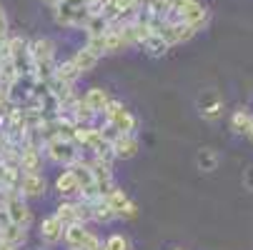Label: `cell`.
<instances>
[{
    "label": "cell",
    "instance_id": "cell-2",
    "mask_svg": "<svg viewBox=\"0 0 253 250\" xmlns=\"http://www.w3.org/2000/svg\"><path fill=\"white\" fill-rule=\"evenodd\" d=\"M45 155L48 160L58 163V165H73L81 155H78V143L70 140V138H63V135H50L45 140Z\"/></svg>",
    "mask_w": 253,
    "mask_h": 250
},
{
    "label": "cell",
    "instance_id": "cell-21",
    "mask_svg": "<svg viewBox=\"0 0 253 250\" xmlns=\"http://www.w3.org/2000/svg\"><path fill=\"white\" fill-rule=\"evenodd\" d=\"M108 123H113V128H116L118 133H133V130H135V118H133L126 108H121L113 118H108Z\"/></svg>",
    "mask_w": 253,
    "mask_h": 250
},
{
    "label": "cell",
    "instance_id": "cell-17",
    "mask_svg": "<svg viewBox=\"0 0 253 250\" xmlns=\"http://www.w3.org/2000/svg\"><path fill=\"white\" fill-rule=\"evenodd\" d=\"M218 163H221L218 153L211 150V148H201V150L196 153V165H198V170H203V173H213L215 168H218Z\"/></svg>",
    "mask_w": 253,
    "mask_h": 250
},
{
    "label": "cell",
    "instance_id": "cell-22",
    "mask_svg": "<svg viewBox=\"0 0 253 250\" xmlns=\"http://www.w3.org/2000/svg\"><path fill=\"white\" fill-rule=\"evenodd\" d=\"M0 238H3V240H10V243H15V245H23V243L28 240V233H25L23 225L10 223V225H5L3 230H0Z\"/></svg>",
    "mask_w": 253,
    "mask_h": 250
},
{
    "label": "cell",
    "instance_id": "cell-15",
    "mask_svg": "<svg viewBox=\"0 0 253 250\" xmlns=\"http://www.w3.org/2000/svg\"><path fill=\"white\" fill-rule=\"evenodd\" d=\"M90 235V230H85V225L83 223H73V225H68L65 228V243L70 245V248H73V250H78L83 243H85V238Z\"/></svg>",
    "mask_w": 253,
    "mask_h": 250
},
{
    "label": "cell",
    "instance_id": "cell-30",
    "mask_svg": "<svg viewBox=\"0 0 253 250\" xmlns=\"http://www.w3.org/2000/svg\"><path fill=\"white\" fill-rule=\"evenodd\" d=\"M20 245H15V243H10V240H3L0 238V250H18Z\"/></svg>",
    "mask_w": 253,
    "mask_h": 250
},
{
    "label": "cell",
    "instance_id": "cell-13",
    "mask_svg": "<svg viewBox=\"0 0 253 250\" xmlns=\"http://www.w3.org/2000/svg\"><path fill=\"white\" fill-rule=\"evenodd\" d=\"M118 218V213L111 208V203H108L105 198H98V200H93V220L95 223H103V225H108V223H113Z\"/></svg>",
    "mask_w": 253,
    "mask_h": 250
},
{
    "label": "cell",
    "instance_id": "cell-8",
    "mask_svg": "<svg viewBox=\"0 0 253 250\" xmlns=\"http://www.w3.org/2000/svg\"><path fill=\"white\" fill-rule=\"evenodd\" d=\"M55 190L63 195V198H73V195H81V183L73 173V168L63 170L58 178H55Z\"/></svg>",
    "mask_w": 253,
    "mask_h": 250
},
{
    "label": "cell",
    "instance_id": "cell-11",
    "mask_svg": "<svg viewBox=\"0 0 253 250\" xmlns=\"http://www.w3.org/2000/svg\"><path fill=\"white\" fill-rule=\"evenodd\" d=\"M201 115L206 120H218L223 115V103L218 95H213V93H206V100L201 98Z\"/></svg>",
    "mask_w": 253,
    "mask_h": 250
},
{
    "label": "cell",
    "instance_id": "cell-26",
    "mask_svg": "<svg viewBox=\"0 0 253 250\" xmlns=\"http://www.w3.org/2000/svg\"><path fill=\"white\" fill-rule=\"evenodd\" d=\"M100 248H103V243H100V238L90 233V235L85 238V243H83V245H81L78 250H100Z\"/></svg>",
    "mask_w": 253,
    "mask_h": 250
},
{
    "label": "cell",
    "instance_id": "cell-28",
    "mask_svg": "<svg viewBox=\"0 0 253 250\" xmlns=\"http://www.w3.org/2000/svg\"><path fill=\"white\" fill-rule=\"evenodd\" d=\"M135 215H138V205H135L133 200H128V203H126V208L121 210V218H128V220H133Z\"/></svg>",
    "mask_w": 253,
    "mask_h": 250
},
{
    "label": "cell",
    "instance_id": "cell-10",
    "mask_svg": "<svg viewBox=\"0 0 253 250\" xmlns=\"http://www.w3.org/2000/svg\"><path fill=\"white\" fill-rule=\"evenodd\" d=\"M95 115H98V113L85 103V98H76L73 105H70V118H73L78 125H90Z\"/></svg>",
    "mask_w": 253,
    "mask_h": 250
},
{
    "label": "cell",
    "instance_id": "cell-31",
    "mask_svg": "<svg viewBox=\"0 0 253 250\" xmlns=\"http://www.w3.org/2000/svg\"><path fill=\"white\" fill-rule=\"evenodd\" d=\"M246 135H248V140H251V143H253V123H251V128H248V130H246Z\"/></svg>",
    "mask_w": 253,
    "mask_h": 250
},
{
    "label": "cell",
    "instance_id": "cell-33",
    "mask_svg": "<svg viewBox=\"0 0 253 250\" xmlns=\"http://www.w3.org/2000/svg\"><path fill=\"white\" fill-rule=\"evenodd\" d=\"M173 250H186V248H173Z\"/></svg>",
    "mask_w": 253,
    "mask_h": 250
},
{
    "label": "cell",
    "instance_id": "cell-19",
    "mask_svg": "<svg viewBox=\"0 0 253 250\" xmlns=\"http://www.w3.org/2000/svg\"><path fill=\"white\" fill-rule=\"evenodd\" d=\"M83 98H85V103L90 105V108H93L98 115L103 113L105 105L111 103V95H108V90H103V88H90V90H88Z\"/></svg>",
    "mask_w": 253,
    "mask_h": 250
},
{
    "label": "cell",
    "instance_id": "cell-25",
    "mask_svg": "<svg viewBox=\"0 0 253 250\" xmlns=\"http://www.w3.org/2000/svg\"><path fill=\"white\" fill-rule=\"evenodd\" d=\"M105 248H108V250H130V243H128V238H126V235L113 233L111 238L105 240Z\"/></svg>",
    "mask_w": 253,
    "mask_h": 250
},
{
    "label": "cell",
    "instance_id": "cell-12",
    "mask_svg": "<svg viewBox=\"0 0 253 250\" xmlns=\"http://www.w3.org/2000/svg\"><path fill=\"white\" fill-rule=\"evenodd\" d=\"M81 75H83V73L78 70V65L73 63V58H70V60H63V63L55 65V75H53V80H60V83H70V85H73Z\"/></svg>",
    "mask_w": 253,
    "mask_h": 250
},
{
    "label": "cell",
    "instance_id": "cell-23",
    "mask_svg": "<svg viewBox=\"0 0 253 250\" xmlns=\"http://www.w3.org/2000/svg\"><path fill=\"white\" fill-rule=\"evenodd\" d=\"M251 123H253L251 113H248L246 108H241V110H236V113H233V118H231V130L241 135V133H246V130L251 128Z\"/></svg>",
    "mask_w": 253,
    "mask_h": 250
},
{
    "label": "cell",
    "instance_id": "cell-34",
    "mask_svg": "<svg viewBox=\"0 0 253 250\" xmlns=\"http://www.w3.org/2000/svg\"><path fill=\"white\" fill-rule=\"evenodd\" d=\"M100 250H108V248H105V245H103V248H100Z\"/></svg>",
    "mask_w": 253,
    "mask_h": 250
},
{
    "label": "cell",
    "instance_id": "cell-3",
    "mask_svg": "<svg viewBox=\"0 0 253 250\" xmlns=\"http://www.w3.org/2000/svg\"><path fill=\"white\" fill-rule=\"evenodd\" d=\"M5 213H8L10 223L23 225V228H28L30 220H33V213H30V208H28V203H25V195H23L20 190H10L8 203H5Z\"/></svg>",
    "mask_w": 253,
    "mask_h": 250
},
{
    "label": "cell",
    "instance_id": "cell-29",
    "mask_svg": "<svg viewBox=\"0 0 253 250\" xmlns=\"http://www.w3.org/2000/svg\"><path fill=\"white\" fill-rule=\"evenodd\" d=\"M243 185H246L248 190H253V168L246 170V175H243Z\"/></svg>",
    "mask_w": 253,
    "mask_h": 250
},
{
    "label": "cell",
    "instance_id": "cell-7",
    "mask_svg": "<svg viewBox=\"0 0 253 250\" xmlns=\"http://www.w3.org/2000/svg\"><path fill=\"white\" fill-rule=\"evenodd\" d=\"M63 235H65V225L60 223V218L55 215V213L41 220V240L43 243L55 245L58 240H63Z\"/></svg>",
    "mask_w": 253,
    "mask_h": 250
},
{
    "label": "cell",
    "instance_id": "cell-6",
    "mask_svg": "<svg viewBox=\"0 0 253 250\" xmlns=\"http://www.w3.org/2000/svg\"><path fill=\"white\" fill-rule=\"evenodd\" d=\"M45 178L41 175V173H23V178H20V193L25 195V198H43L45 195Z\"/></svg>",
    "mask_w": 253,
    "mask_h": 250
},
{
    "label": "cell",
    "instance_id": "cell-32",
    "mask_svg": "<svg viewBox=\"0 0 253 250\" xmlns=\"http://www.w3.org/2000/svg\"><path fill=\"white\" fill-rule=\"evenodd\" d=\"M45 3H50V5H53V8H55V5H58V3H60V0H45Z\"/></svg>",
    "mask_w": 253,
    "mask_h": 250
},
{
    "label": "cell",
    "instance_id": "cell-18",
    "mask_svg": "<svg viewBox=\"0 0 253 250\" xmlns=\"http://www.w3.org/2000/svg\"><path fill=\"white\" fill-rule=\"evenodd\" d=\"M140 45H143V50H148V55H153V58L163 55V53H166V50L170 48V43H168V40L163 38L161 33H151V35H148V38L143 40Z\"/></svg>",
    "mask_w": 253,
    "mask_h": 250
},
{
    "label": "cell",
    "instance_id": "cell-1",
    "mask_svg": "<svg viewBox=\"0 0 253 250\" xmlns=\"http://www.w3.org/2000/svg\"><path fill=\"white\" fill-rule=\"evenodd\" d=\"M30 55H33V70L35 80L48 83L55 75V43L50 38H38L30 43Z\"/></svg>",
    "mask_w": 253,
    "mask_h": 250
},
{
    "label": "cell",
    "instance_id": "cell-5",
    "mask_svg": "<svg viewBox=\"0 0 253 250\" xmlns=\"http://www.w3.org/2000/svg\"><path fill=\"white\" fill-rule=\"evenodd\" d=\"M43 148L41 145H33V143H25L20 148V158H18V165L23 173H38L41 165H43Z\"/></svg>",
    "mask_w": 253,
    "mask_h": 250
},
{
    "label": "cell",
    "instance_id": "cell-9",
    "mask_svg": "<svg viewBox=\"0 0 253 250\" xmlns=\"http://www.w3.org/2000/svg\"><path fill=\"white\" fill-rule=\"evenodd\" d=\"M113 150H116V158L128 160V158H135V153L140 150V143L133 138V133H121L113 140Z\"/></svg>",
    "mask_w": 253,
    "mask_h": 250
},
{
    "label": "cell",
    "instance_id": "cell-24",
    "mask_svg": "<svg viewBox=\"0 0 253 250\" xmlns=\"http://www.w3.org/2000/svg\"><path fill=\"white\" fill-rule=\"evenodd\" d=\"M105 200H108V203H111V208H113V210L118 213V218H121V210L126 208V203H128L130 198H128V195H126L123 190H118V188H113L111 193H108V195H105Z\"/></svg>",
    "mask_w": 253,
    "mask_h": 250
},
{
    "label": "cell",
    "instance_id": "cell-16",
    "mask_svg": "<svg viewBox=\"0 0 253 250\" xmlns=\"http://www.w3.org/2000/svg\"><path fill=\"white\" fill-rule=\"evenodd\" d=\"M98 58H100V55H98V53H93V50L85 45V48H81V50L73 55V63L78 65V70L85 75V73H90V70L98 65Z\"/></svg>",
    "mask_w": 253,
    "mask_h": 250
},
{
    "label": "cell",
    "instance_id": "cell-20",
    "mask_svg": "<svg viewBox=\"0 0 253 250\" xmlns=\"http://www.w3.org/2000/svg\"><path fill=\"white\" fill-rule=\"evenodd\" d=\"M55 215L60 218V223L68 228V225H73V223H81V215H78V203H60L58 210H55Z\"/></svg>",
    "mask_w": 253,
    "mask_h": 250
},
{
    "label": "cell",
    "instance_id": "cell-27",
    "mask_svg": "<svg viewBox=\"0 0 253 250\" xmlns=\"http://www.w3.org/2000/svg\"><path fill=\"white\" fill-rule=\"evenodd\" d=\"M8 40V15H5V8L0 5V43Z\"/></svg>",
    "mask_w": 253,
    "mask_h": 250
},
{
    "label": "cell",
    "instance_id": "cell-4",
    "mask_svg": "<svg viewBox=\"0 0 253 250\" xmlns=\"http://www.w3.org/2000/svg\"><path fill=\"white\" fill-rule=\"evenodd\" d=\"M173 18L183 20V23H188V25H193V28L198 30V28H203V25H206V20H208V10L198 3V0H191V3H186V5L180 8Z\"/></svg>",
    "mask_w": 253,
    "mask_h": 250
},
{
    "label": "cell",
    "instance_id": "cell-14",
    "mask_svg": "<svg viewBox=\"0 0 253 250\" xmlns=\"http://www.w3.org/2000/svg\"><path fill=\"white\" fill-rule=\"evenodd\" d=\"M130 43H128V38L123 35V30L118 28V25H113L111 30L105 33V53H121V50H126Z\"/></svg>",
    "mask_w": 253,
    "mask_h": 250
}]
</instances>
